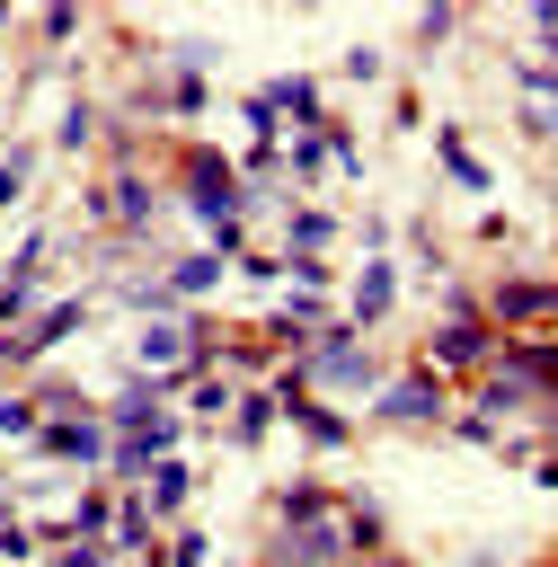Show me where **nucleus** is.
I'll use <instances>...</instances> for the list:
<instances>
[{"instance_id": "1", "label": "nucleus", "mask_w": 558, "mask_h": 567, "mask_svg": "<svg viewBox=\"0 0 558 567\" xmlns=\"http://www.w3.org/2000/svg\"><path fill=\"white\" fill-rule=\"evenodd\" d=\"M186 195H195L204 230H213V221H239V177H230L221 151H186Z\"/></svg>"}, {"instance_id": "2", "label": "nucleus", "mask_w": 558, "mask_h": 567, "mask_svg": "<svg viewBox=\"0 0 558 567\" xmlns=\"http://www.w3.org/2000/svg\"><path fill=\"white\" fill-rule=\"evenodd\" d=\"M301 381H328V390H372V354L354 346V328H328L301 363Z\"/></svg>"}, {"instance_id": "3", "label": "nucleus", "mask_w": 558, "mask_h": 567, "mask_svg": "<svg viewBox=\"0 0 558 567\" xmlns=\"http://www.w3.org/2000/svg\"><path fill=\"white\" fill-rule=\"evenodd\" d=\"M478 310H487L496 328H540V319H558V284H540V275H505Z\"/></svg>"}, {"instance_id": "4", "label": "nucleus", "mask_w": 558, "mask_h": 567, "mask_svg": "<svg viewBox=\"0 0 558 567\" xmlns=\"http://www.w3.org/2000/svg\"><path fill=\"white\" fill-rule=\"evenodd\" d=\"M487 363H505L531 399H558V337H531V346H496Z\"/></svg>"}, {"instance_id": "5", "label": "nucleus", "mask_w": 558, "mask_h": 567, "mask_svg": "<svg viewBox=\"0 0 558 567\" xmlns=\"http://www.w3.org/2000/svg\"><path fill=\"white\" fill-rule=\"evenodd\" d=\"M487 354H496V337H487V310H478V319H452V328L434 337V363H443V372H478Z\"/></svg>"}, {"instance_id": "6", "label": "nucleus", "mask_w": 558, "mask_h": 567, "mask_svg": "<svg viewBox=\"0 0 558 567\" xmlns=\"http://www.w3.org/2000/svg\"><path fill=\"white\" fill-rule=\"evenodd\" d=\"M381 416H390V425H425V416H443V381H434V372L390 381V390H381Z\"/></svg>"}, {"instance_id": "7", "label": "nucleus", "mask_w": 558, "mask_h": 567, "mask_svg": "<svg viewBox=\"0 0 558 567\" xmlns=\"http://www.w3.org/2000/svg\"><path fill=\"white\" fill-rule=\"evenodd\" d=\"M345 558V523H292L275 567H337Z\"/></svg>"}, {"instance_id": "8", "label": "nucleus", "mask_w": 558, "mask_h": 567, "mask_svg": "<svg viewBox=\"0 0 558 567\" xmlns=\"http://www.w3.org/2000/svg\"><path fill=\"white\" fill-rule=\"evenodd\" d=\"M106 443H115V434H106L97 416H53V425H44V452H53V461H106Z\"/></svg>"}, {"instance_id": "9", "label": "nucleus", "mask_w": 558, "mask_h": 567, "mask_svg": "<svg viewBox=\"0 0 558 567\" xmlns=\"http://www.w3.org/2000/svg\"><path fill=\"white\" fill-rule=\"evenodd\" d=\"M186 354H204V337H195V328H177V319H159V328L142 337V363H159V372H168V363H186Z\"/></svg>"}, {"instance_id": "10", "label": "nucleus", "mask_w": 558, "mask_h": 567, "mask_svg": "<svg viewBox=\"0 0 558 567\" xmlns=\"http://www.w3.org/2000/svg\"><path fill=\"white\" fill-rule=\"evenodd\" d=\"M328 505H337V496H328L319 478H292V487L275 496V514H283V532H292V523H328Z\"/></svg>"}, {"instance_id": "11", "label": "nucleus", "mask_w": 558, "mask_h": 567, "mask_svg": "<svg viewBox=\"0 0 558 567\" xmlns=\"http://www.w3.org/2000/svg\"><path fill=\"white\" fill-rule=\"evenodd\" d=\"M390 284H399V275H390V266H381V257H372V266H363V275H354V328H372V319H381V310H390Z\"/></svg>"}, {"instance_id": "12", "label": "nucleus", "mask_w": 558, "mask_h": 567, "mask_svg": "<svg viewBox=\"0 0 558 567\" xmlns=\"http://www.w3.org/2000/svg\"><path fill=\"white\" fill-rule=\"evenodd\" d=\"M71 328H80V301H53V310H44V319H35L27 337H18V346H27V363H35V354H44L53 337H71Z\"/></svg>"}, {"instance_id": "13", "label": "nucleus", "mask_w": 558, "mask_h": 567, "mask_svg": "<svg viewBox=\"0 0 558 567\" xmlns=\"http://www.w3.org/2000/svg\"><path fill=\"white\" fill-rule=\"evenodd\" d=\"M106 204H115V221H133V230H142V221H151V186H142V177H133V168H124V177H115V186H106Z\"/></svg>"}, {"instance_id": "14", "label": "nucleus", "mask_w": 558, "mask_h": 567, "mask_svg": "<svg viewBox=\"0 0 558 567\" xmlns=\"http://www.w3.org/2000/svg\"><path fill=\"white\" fill-rule=\"evenodd\" d=\"M213 284H221V257H213V248H204V257H186V266L168 275V292H177V301H195V292H213Z\"/></svg>"}, {"instance_id": "15", "label": "nucleus", "mask_w": 558, "mask_h": 567, "mask_svg": "<svg viewBox=\"0 0 558 567\" xmlns=\"http://www.w3.org/2000/svg\"><path fill=\"white\" fill-rule=\"evenodd\" d=\"M266 106H275V115H319V89H310V80H275Z\"/></svg>"}, {"instance_id": "16", "label": "nucleus", "mask_w": 558, "mask_h": 567, "mask_svg": "<svg viewBox=\"0 0 558 567\" xmlns=\"http://www.w3.org/2000/svg\"><path fill=\"white\" fill-rule=\"evenodd\" d=\"M177 505H186V470L159 461V470H151V514H177Z\"/></svg>"}, {"instance_id": "17", "label": "nucleus", "mask_w": 558, "mask_h": 567, "mask_svg": "<svg viewBox=\"0 0 558 567\" xmlns=\"http://www.w3.org/2000/svg\"><path fill=\"white\" fill-rule=\"evenodd\" d=\"M266 425H275V399H239V416H230V434H239V443H257Z\"/></svg>"}, {"instance_id": "18", "label": "nucleus", "mask_w": 558, "mask_h": 567, "mask_svg": "<svg viewBox=\"0 0 558 567\" xmlns=\"http://www.w3.org/2000/svg\"><path fill=\"white\" fill-rule=\"evenodd\" d=\"M443 168H452V177H461V186H487V168H478V159H469V151H461V133H443Z\"/></svg>"}, {"instance_id": "19", "label": "nucleus", "mask_w": 558, "mask_h": 567, "mask_svg": "<svg viewBox=\"0 0 558 567\" xmlns=\"http://www.w3.org/2000/svg\"><path fill=\"white\" fill-rule=\"evenodd\" d=\"M345 549H381V514H372V505L345 514Z\"/></svg>"}, {"instance_id": "20", "label": "nucleus", "mask_w": 558, "mask_h": 567, "mask_svg": "<svg viewBox=\"0 0 558 567\" xmlns=\"http://www.w3.org/2000/svg\"><path fill=\"white\" fill-rule=\"evenodd\" d=\"M319 239H328V213H292V248H301V257H310V248H319Z\"/></svg>"}, {"instance_id": "21", "label": "nucleus", "mask_w": 558, "mask_h": 567, "mask_svg": "<svg viewBox=\"0 0 558 567\" xmlns=\"http://www.w3.org/2000/svg\"><path fill=\"white\" fill-rule=\"evenodd\" d=\"M0 434H35V399H0Z\"/></svg>"}, {"instance_id": "22", "label": "nucleus", "mask_w": 558, "mask_h": 567, "mask_svg": "<svg viewBox=\"0 0 558 567\" xmlns=\"http://www.w3.org/2000/svg\"><path fill=\"white\" fill-rule=\"evenodd\" d=\"M62 567H106V558H97L89 540H71V549H62Z\"/></svg>"}, {"instance_id": "23", "label": "nucleus", "mask_w": 558, "mask_h": 567, "mask_svg": "<svg viewBox=\"0 0 558 567\" xmlns=\"http://www.w3.org/2000/svg\"><path fill=\"white\" fill-rule=\"evenodd\" d=\"M18 177H27V159H9V168H0V204L18 195Z\"/></svg>"}, {"instance_id": "24", "label": "nucleus", "mask_w": 558, "mask_h": 567, "mask_svg": "<svg viewBox=\"0 0 558 567\" xmlns=\"http://www.w3.org/2000/svg\"><path fill=\"white\" fill-rule=\"evenodd\" d=\"M337 567H381V558H337Z\"/></svg>"}]
</instances>
